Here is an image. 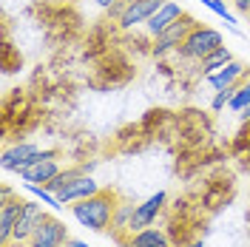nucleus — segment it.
Segmentation results:
<instances>
[{
    "mask_svg": "<svg viewBox=\"0 0 250 247\" xmlns=\"http://www.w3.org/2000/svg\"><path fill=\"white\" fill-rule=\"evenodd\" d=\"M43 120V114L37 108V103L31 100V94L26 88H12L9 97L3 100V117H0V131L9 139L12 134L20 137L26 131H34Z\"/></svg>",
    "mask_w": 250,
    "mask_h": 247,
    "instance_id": "nucleus-1",
    "label": "nucleus"
},
{
    "mask_svg": "<svg viewBox=\"0 0 250 247\" xmlns=\"http://www.w3.org/2000/svg\"><path fill=\"white\" fill-rule=\"evenodd\" d=\"M120 207V196L114 190H100L88 199H80L71 205V216L77 219L83 227H88L94 233H105L111 230L114 213Z\"/></svg>",
    "mask_w": 250,
    "mask_h": 247,
    "instance_id": "nucleus-2",
    "label": "nucleus"
},
{
    "mask_svg": "<svg viewBox=\"0 0 250 247\" xmlns=\"http://www.w3.org/2000/svg\"><path fill=\"white\" fill-rule=\"evenodd\" d=\"M137 74V65L131 62L128 51L125 48H111L108 54H103L100 60L94 62V77L91 85L94 88H120V85H128Z\"/></svg>",
    "mask_w": 250,
    "mask_h": 247,
    "instance_id": "nucleus-3",
    "label": "nucleus"
},
{
    "mask_svg": "<svg viewBox=\"0 0 250 247\" xmlns=\"http://www.w3.org/2000/svg\"><path fill=\"white\" fill-rule=\"evenodd\" d=\"M29 15H37V23L46 26L51 40H71L77 37L83 29V17L71 9V6H51V3H34L29 9Z\"/></svg>",
    "mask_w": 250,
    "mask_h": 247,
    "instance_id": "nucleus-4",
    "label": "nucleus"
},
{
    "mask_svg": "<svg viewBox=\"0 0 250 247\" xmlns=\"http://www.w3.org/2000/svg\"><path fill=\"white\" fill-rule=\"evenodd\" d=\"M199 213H202V205H190V199L173 202L165 222V233L173 247H188L199 239Z\"/></svg>",
    "mask_w": 250,
    "mask_h": 247,
    "instance_id": "nucleus-5",
    "label": "nucleus"
},
{
    "mask_svg": "<svg viewBox=\"0 0 250 247\" xmlns=\"http://www.w3.org/2000/svg\"><path fill=\"white\" fill-rule=\"evenodd\" d=\"M219 46H225L222 43V34L216 29H210V26H205V23H196L190 29V34L185 37V43L176 48L173 54L182 57V60H202L205 54H210Z\"/></svg>",
    "mask_w": 250,
    "mask_h": 247,
    "instance_id": "nucleus-6",
    "label": "nucleus"
},
{
    "mask_svg": "<svg viewBox=\"0 0 250 247\" xmlns=\"http://www.w3.org/2000/svg\"><path fill=\"white\" fill-rule=\"evenodd\" d=\"M233 196H236L233 176L225 173V170H219V173H213L202 185L199 205H202V210H222V207H228L233 202Z\"/></svg>",
    "mask_w": 250,
    "mask_h": 247,
    "instance_id": "nucleus-7",
    "label": "nucleus"
},
{
    "mask_svg": "<svg viewBox=\"0 0 250 247\" xmlns=\"http://www.w3.org/2000/svg\"><path fill=\"white\" fill-rule=\"evenodd\" d=\"M60 151L57 148H48V151H40V154L31 159L26 168H20V179L26 185H48L57 173H60V162H57Z\"/></svg>",
    "mask_w": 250,
    "mask_h": 247,
    "instance_id": "nucleus-8",
    "label": "nucleus"
},
{
    "mask_svg": "<svg viewBox=\"0 0 250 247\" xmlns=\"http://www.w3.org/2000/svg\"><path fill=\"white\" fill-rule=\"evenodd\" d=\"M117 29H120V26H111L108 20H100L97 26H91L88 34H85L83 57L91 60V62H97L103 54H108L111 48H117L120 46V40H117Z\"/></svg>",
    "mask_w": 250,
    "mask_h": 247,
    "instance_id": "nucleus-9",
    "label": "nucleus"
},
{
    "mask_svg": "<svg viewBox=\"0 0 250 247\" xmlns=\"http://www.w3.org/2000/svg\"><path fill=\"white\" fill-rule=\"evenodd\" d=\"M199 20H193V17L182 15L176 23H171L168 29L162 31V34H156L154 37V48H151V57H165V54H171V51H176V48L185 43V37L190 34V29L196 26Z\"/></svg>",
    "mask_w": 250,
    "mask_h": 247,
    "instance_id": "nucleus-10",
    "label": "nucleus"
},
{
    "mask_svg": "<svg viewBox=\"0 0 250 247\" xmlns=\"http://www.w3.org/2000/svg\"><path fill=\"white\" fill-rule=\"evenodd\" d=\"M162 3L165 0H125V9H123V15H120V20H117L120 31H134V29H140V26H145Z\"/></svg>",
    "mask_w": 250,
    "mask_h": 247,
    "instance_id": "nucleus-11",
    "label": "nucleus"
},
{
    "mask_svg": "<svg viewBox=\"0 0 250 247\" xmlns=\"http://www.w3.org/2000/svg\"><path fill=\"white\" fill-rule=\"evenodd\" d=\"M65 242H68L65 225H62L57 216L43 213V219H40L34 236L29 239V247H65Z\"/></svg>",
    "mask_w": 250,
    "mask_h": 247,
    "instance_id": "nucleus-12",
    "label": "nucleus"
},
{
    "mask_svg": "<svg viewBox=\"0 0 250 247\" xmlns=\"http://www.w3.org/2000/svg\"><path fill=\"white\" fill-rule=\"evenodd\" d=\"M165 207H168V193H165V190H156L154 196H148L142 205H134L131 236H134V233H140V230H145V227H151V225L156 222V216H159Z\"/></svg>",
    "mask_w": 250,
    "mask_h": 247,
    "instance_id": "nucleus-13",
    "label": "nucleus"
},
{
    "mask_svg": "<svg viewBox=\"0 0 250 247\" xmlns=\"http://www.w3.org/2000/svg\"><path fill=\"white\" fill-rule=\"evenodd\" d=\"M248 77H250V65H245V62H239V60H230L228 65H222L219 71L208 74L205 80H208V85L213 91H222V88H233L239 82H245Z\"/></svg>",
    "mask_w": 250,
    "mask_h": 247,
    "instance_id": "nucleus-14",
    "label": "nucleus"
},
{
    "mask_svg": "<svg viewBox=\"0 0 250 247\" xmlns=\"http://www.w3.org/2000/svg\"><path fill=\"white\" fill-rule=\"evenodd\" d=\"M140 125L145 128V134L151 139H159L165 134H171V131H176V114H171L168 108H151L145 111Z\"/></svg>",
    "mask_w": 250,
    "mask_h": 247,
    "instance_id": "nucleus-15",
    "label": "nucleus"
},
{
    "mask_svg": "<svg viewBox=\"0 0 250 247\" xmlns=\"http://www.w3.org/2000/svg\"><path fill=\"white\" fill-rule=\"evenodd\" d=\"M100 190H103V187H100V182L94 179L91 173H83V176H77L74 182H68V185L62 187L60 193H57V199H60L62 205H74V202L88 199V196L100 193Z\"/></svg>",
    "mask_w": 250,
    "mask_h": 247,
    "instance_id": "nucleus-16",
    "label": "nucleus"
},
{
    "mask_svg": "<svg viewBox=\"0 0 250 247\" xmlns=\"http://www.w3.org/2000/svg\"><path fill=\"white\" fill-rule=\"evenodd\" d=\"M182 15H185V9H182L176 0H165V3L156 9L154 15H151V20L145 23V31H148L151 37H156V34H162V31L168 29L171 23H176Z\"/></svg>",
    "mask_w": 250,
    "mask_h": 247,
    "instance_id": "nucleus-17",
    "label": "nucleus"
},
{
    "mask_svg": "<svg viewBox=\"0 0 250 247\" xmlns=\"http://www.w3.org/2000/svg\"><path fill=\"white\" fill-rule=\"evenodd\" d=\"M37 154H40V148H37L34 142H20V139H17L15 145H9V148L3 151L0 165H3V170H20V168H26Z\"/></svg>",
    "mask_w": 250,
    "mask_h": 247,
    "instance_id": "nucleus-18",
    "label": "nucleus"
},
{
    "mask_svg": "<svg viewBox=\"0 0 250 247\" xmlns=\"http://www.w3.org/2000/svg\"><path fill=\"white\" fill-rule=\"evenodd\" d=\"M151 142L154 139L145 134V128L140 123H131V125H125V128L117 131V145H120V151H125V154H140L142 148H148Z\"/></svg>",
    "mask_w": 250,
    "mask_h": 247,
    "instance_id": "nucleus-19",
    "label": "nucleus"
},
{
    "mask_svg": "<svg viewBox=\"0 0 250 247\" xmlns=\"http://www.w3.org/2000/svg\"><path fill=\"white\" fill-rule=\"evenodd\" d=\"M43 213H46L43 205L26 202V205H23V213H20V219H17V225H15V236H12V239H17V242H29L31 236H34V230H37Z\"/></svg>",
    "mask_w": 250,
    "mask_h": 247,
    "instance_id": "nucleus-20",
    "label": "nucleus"
},
{
    "mask_svg": "<svg viewBox=\"0 0 250 247\" xmlns=\"http://www.w3.org/2000/svg\"><path fill=\"white\" fill-rule=\"evenodd\" d=\"M23 199H9L3 202V207H0V242L3 245H9L12 242V236H15V225L20 213H23Z\"/></svg>",
    "mask_w": 250,
    "mask_h": 247,
    "instance_id": "nucleus-21",
    "label": "nucleus"
},
{
    "mask_svg": "<svg viewBox=\"0 0 250 247\" xmlns=\"http://www.w3.org/2000/svg\"><path fill=\"white\" fill-rule=\"evenodd\" d=\"M228 154L239 159V165L245 170H250V120L239 125V131L233 134V139L228 142Z\"/></svg>",
    "mask_w": 250,
    "mask_h": 247,
    "instance_id": "nucleus-22",
    "label": "nucleus"
},
{
    "mask_svg": "<svg viewBox=\"0 0 250 247\" xmlns=\"http://www.w3.org/2000/svg\"><path fill=\"white\" fill-rule=\"evenodd\" d=\"M128 247H173L168 233L159 230V227H145V230L134 233L128 239Z\"/></svg>",
    "mask_w": 250,
    "mask_h": 247,
    "instance_id": "nucleus-23",
    "label": "nucleus"
},
{
    "mask_svg": "<svg viewBox=\"0 0 250 247\" xmlns=\"http://www.w3.org/2000/svg\"><path fill=\"white\" fill-rule=\"evenodd\" d=\"M230 60H233L230 48H228V46H219V48H213L210 54H205L202 60H199V71H202V77H208V74L219 71L222 65H228Z\"/></svg>",
    "mask_w": 250,
    "mask_h": 247,
    "instance_id": "nucleus-24",
    "label": "nucleus"
},
{
    "mask_svg": "<svg viewBox=\"0 0 250 247\" xmlns=\"http://www.w3.org/2000/svg\"><path fill=\"white\" fill-rule=\"evenodd\" d=\"M120 46H125L128 54H151V48H154V37L145 31V34H137L134 31H125V37L120 40Z\"/></svg>",
    "mask_w": 250,
    "mask_h": 247,
    "instance_id": "nucleus-25",
    "label": "nucleus"
},
{
    "mask_svg": "<svg viewBox=\"0 0 250 247\" xmlns=\"http://www.w3.org/2000/svg\"><path fill=\"white\" fill-rule=\"evenodd\" d=\"M0 65H3V74H17L23 68V54L9 43V37H3V46H0Z\"/></svg>",
    "mask_w": 250,
    "mask_h": 247,
    "instance_id": "nucleus-26",
    "label": "nucleus"
},
{
    "mask_svg": "<svg viewBox=\"0 0 250 247\" xmlns=\"http://www.w3.org/2000/svg\"><path fill=\"white\" fill-rule=\"evenodd\" d=\"M199 3H202V6H208V9H210L213 15H219V17H222V20H225V26H228V29L233 31V34H239V26H236V17L230 15V9L225 6V0H199Z\"/></svg>",
    "mask_w": 250,
    "mask_h": 247,
    "instance_id": "nucleus-27",
    "label": "nucleus"
},
{
    "mask_svg": "<svg viewBox=\"0 0 250 247\" xmlns=\"http://www.w3.org/2000/svg\"><path fill=\"white\" fill-rule=\"evenodd\" d=\"M26 190H29V193H31V196H34L37 202L48 205L51 210H60V207H65V205H62V202L57 199V193H51V190H48L46 185H26Z\"/></svg>",
    "mask_w": 250,
    "mask_h": 247,
    "instance_id": "nucleus-28",
    "label": "nucleus"
},
{
    "mask_svg": "<svg viewBox=\"0 0 250 247\" xmlns=\"http://www.w3.org/2000/svg\"><path fill=\"white\" fill-rule=\"evenodd\" d=\"M250 105V77L242 82V85H236L233 91V100H230V105L228 108L233 111V114H239V111H245Z\"/></svg>",
    "mask_w": 250,
    "mask_h": 247,
    "instance_id": "nucleus-29",
    "label": "nucleus"
},
{
    "mask_svg": "<svg viewBox=\"0 0 250 247\" xmlns=\"http://www.w3.org/2000/svg\"><path fill=\"white\" fill-rule=\"evenodd\" d=\"M239 85H242V82H239ZM233 91H236V85L233 88H222V91H216L213 94V100H210V108L216 111H222V108H228V105H230V100H233Z\"/></svg>",
    "mask_w": 250,
    "mask_h": 247,
    "instance_id": "nucleus-30",
    "label": "nucleus"
},
{
    "mask_svg": "<svg viewBox=\"0 0 250 247\" xmlns=\"http://www.w3.org/2000/svg\"><path fill=\"white\" fill-rule=\"evenodd\" d=\"M233 9L239 15H248L250 12V0H233Z\"/></svg>",
    "mask_w": 250,
    "mask_h": 247,
    "instance_id": "nucleus-31",
    "label": "nucleus"
},
{
    "mask_svg": "<svg viewBox=\"0 0 250 247\" xmlns=\"http://www.w3.org/2000/svg\"><path fill=\"white\" fill-rule=\"evenodd\" d=\"M94 3H97V6H100V9H105V12H108L111 6H117V3H120V0H94Z\"/></svg>",
    "mask_w": 250,
    "mask_h": 247,
    "instance_id": "nucleus-32",
    "label": "nucleus"
},
{
    "mask_svg": "<svg viewBox=\"0 0 250 247\" xmlns=\"http://www.w3.org/2000/svg\"><path fill=\"white\" fill-rule=\"evenodd\" d=\"M65 247H91V245H88V242H80V239H68Z\"/></svg>",
    "mask_w": 250,
    "mask_h": 247,
    "instance_id": "nucleus-33",
    "label": "nucleus"
},
{
    "mask_svg": "<svg viewBox=\"0 0 250 247\" xmlns=\"http://www.w3.org/2000/svg\"><path fill=\"white\" fill-rule=\"evenodd\" d=\"M239 120H242V123H245V120H250V105L245 111H239Z\"/></svg>",
    "mask_w": 250,
    "mask_h": 247,
    "instance_id": "nucleus-34",
    "label": "nucleus"
},
{
    "mask_svg": "<svg viewBox=\"0 0 250 247\" xmlns=\"http://www.w3.org/2000/svg\"><path fill=\"white\" fill-rule=\"evenodd\" d=\"M188 247H205V239H196V242H190Z\"/></svg>",
    "mask_w": 250,
    "mask_h": 247,
    "instance_id": "nucleus-35",
    "label": "nucleus"
}]
</instances>
